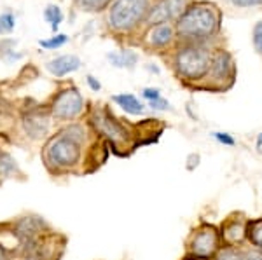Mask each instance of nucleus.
I'll use <instances>...</instances> for the list:
<instances>
[{"label":"nucleus","instance_id":"nucleus-1","mask_svg":"<svg viewBox=\"0 0 262 260\" xmlns=\"http://www.w3.org/2000/svg\"><path fill=\"white\" fill-rule=\"evenodd\" d=\"M222 11L212 2H194L185 7L175 23L177 37L182 42H210L219 35Z\"/></svg>","mask_w":262,"mask_h":260},{"label":"nucleus","instance_id":"nucleus-2","mask_svg":"<svg viewBox=\"0 0 262 260\" xmlns=\"http://www.w3.org/2000/svg\"><path fill=\"white\" fill-rule=\"evenodd\" d=\"M215 48L208 42H182L173 54V70L185 84H205Z\"/></svg>","mask_w":262,"mask_h":260},{"label":"nucleus","instance_id":"nucleus-3","mask_svg":"<svg viewBox=\"0 0 262 260\" xmlns=\"http://www.w3.org/2000/svg\"><path fill=\"white\" fill-rule=\"evenodd\" d=\"M82 149L79 144L70 140L63 133L58 131L56 135L49 136L42 147V161L49 173L65 175L75 171L82 162Z\"/></svg>","mask_w":262,"mask_h":260},{"label":"nucleus","instance_id":"nucleus-4","mask_svg":"<svg viewBox=\"0 0 262 260\" xmlns=\"http://www.w3.org/2000/svg\"><path fill=\"white\" fill-rule=\"evenodd\" d=\"M185 248L182 257L191 260H213L219 250L222 248L221 229L217 224L200 220L194 225L185 240Z\"/></svg>","mask_w":262,"mask_h":260},{"label":"nucleus","instance_id":"nucleus-5","mask_svg":"<svg viewBox=\"0 0 262 260\" xmlns=\"http://www.w3.org/2000/svg\"><path fill=\"white\" fill-rule=\"evenodd\" d=\"M150 0H112L108 6V27L117 33H128L145 21Z\"/></svg>","mask_w":262,"mask_h":260},{"label":"nucleus","instance_id":"nucleus-6","mask_svg":"<svg viewBox=\"0 0 262 260\" xmlns=\"http://www.w3.org/2000/svg\"><path fill=\"white\" fill-rule=\"evenodd\" d=\"M90 124L96 131V135L103 138L114 150L126 147L133 138V133L117 117H114V114H111L107 108L96 107L90 115Z\"/></svg>","mask_w":262,"mask_h":260},{"label":"nucleus","instance_id":"nucleus-7","mask_svg":"<svg viewBox=\"0 0 262 260\" xmlns=\"http://www.w3.org/2000/svg\"><path fill=\"white\" fill-rule=\"evenodd\" d=\"M234 81H236V63L232 54L222 48L215 49L210 74L206 77L205 84L200 86V89L222 93V91L231 89Z\"/></svg>","mask_w":262,"mask_h":260},{"label":"nucleus","instance_id":"nucleus-8","mask_svg":"<svg viewBox=\"0 0 262 260\" xmlns=\"http://www.w3.org/2000/svg\"><path fill=\"white\" fill-rule=\"evenodd\" d=\"M84 107H86V102H84L82 94L79 93L77 87L70 86V87H65V89L58 91L56 96L53 98L49 112H51L53 121L69 124V123L77 121L79 117L84 114Z\"/></svg>","mask_w":262,"mask_h":260},{"label":"nucleus","instance_id":"nucleus-9","mask_svg":"<svg viewBox=\"0 0 262 260\" xmlns=\"http://www.w3.org/2000/svg\"><path fill=\"white\" fill-rule=\"evenodd\" d=\"M250 217L245 211H231L229 215L219 224L224 246H247V225Z\"/></svg>","mask_w":262,"mask_h":260},{"label":"nucleus","instance_id":"nucleus-10","mask_svg":"<svg viewBox=\"0 0 262 260\" xmlns=\"http://www.w3.org/2000/svg\"><path fill=\"white\" fill-rule=\"evenodd\" d=\"M51 112L42 110L40 107L30 108L28 112H25L21 117V126H23V131L30 140L39 141L48 138L49 129H51Z\"/></svg>","mask_w":262,"mask_h":260},{"label":"nucleus","instance_id":"nucleus-11","mask_svg":"<svg viewBox=\"0 0 262 260\" xmlns=\"http://www.w3.org/2000/svg\"><path fill=\"white\" fill-rule=\"evenodd\" d=\"M49 224L40 215H25L16 222H12L11 232L18 240V243H23L46 236L49 232Z\"/></svg>","mask_w":262,"mask_h":260},{"label":"nucleus","instance_id":"nucleus-12","mask_svg":"<svg viewBox=\"0 0 262 260\" xmlns=\"http://www.w3.org/2000/svg\"><path fill=\"white\" fill-rule=\"evenodd\" d=\"M187 2L185 0H158L147 12L145 23L149 27L163 23H171L180 18V14L185 11Z\"/></svg>","mask_w":262,"mask_h":260},{"label":"nucleus","instance_id":"nucleus-13","mask_svg":"<svg viewBox=\"0 0 262 260\" xmlns=\"http://www.w3.org/2000/svg\"><path fill=\"white\" fill-rule=\"evenodd\" d=\"M177 37L175 27L171 23H163V25H154V27H149V32L145 35V42L150 49H166L173 44Z\"/></svg>","mask_w":262,"mask_h":260},{"label":"nucleus","instance_id":"nucleus-14","mask_svg":"<svg viewBox=\"0 0 262 260\" xmlns=\"http://www.w3.org/2000/svg\"><path fill=\"white\" fill-rule=\"evenodd\" d=\"M81 65H82V61L79 56H75V54H63V56H58V58H54V60L48 61L46 68H48L54 77L61 79V77H65V75L77 72V70L81 68Z\"/></svg>","mask_w":262,"mask_h":260},{"label":"nucleus","instance_id":"nucleus-15","mask_svg":"<svg viewBox=\"0 0 262 260\" xmlns=\"http://www.w3.org/2000/svg\"><path fill=\"white\" fill-rule=\"evenodd\" d=\"M112 102L121 108L122 112L129 115H143L145 114V105L137 98L133 93H119L112 96Z\"/></svg>","mask_w":262,"mask_h":260},{"label":"nucleus","instance_id":"nucleus-16","mask_svg":"<svg viewBox=\"0 0 262 260\" xmlns=\"http://www.w3.org/2000/svg\"><path fill=\"white\" fill-rule=\"evenodd\" d=\"M21 177H23V171H21L16 157L7 152V150L0 149V182Z\"/></svg>","mask_w":262,"mask_h":260},{"label":"nucleus","instance_id":"nucleus-17","mask_svg":"<svg viewBox=\"0 0 262 260\" xmlns=\"http://www.w3.org/2000/svg\"><path fill=\"white\" fill-rule=\"evenodd\" d=\"M107 60L116 68H135L138 63V54L131 49H124V51H112L107 54Z\"/></svg>","mask_w":262,"mask_h":260},{"label":"nucleus","instance_id":"nucleus-18","mask_svg":"<svg viewBox=\"0 0 262 260\" xmlns=\"http://www.w3.org/2000/svg\"><path fill=\"white\" fill-rule=\"evenodd\" d=\"M247 246L262 253V217L248 219L247 225Z\"/></svg>","mask_w":262,"mask_h":260},{"label":"nucleus","instance_id":"nucleus-19","mask_svg":"<svg viewBox=\"0 0 262 260\" xmlns=\"http://www.w3.org/2000/svg\"><path fill=\"white\" fill-rule=\"evenodd\" d=\"M60 133L69 136L70 140H74L75 144H79L81 147L86 145V141H88V128L81 123H69L65 128L60 129Z\"/></svg>","mask_w":262,"mask_h":260},{"label":"nucleus","instance_id":"nucleus-20","mask_svg":"<svg viewBox=\"0 0 262 260\" xmlns=\"http://www.w3.org/2000/svg\"><path fill=\"white\" fill-rule=\"evenodd\" d=\"M243 248H238V246H222L213 260H245Z\"/></svg>","mask_w":262,"mask_h":260},{"label":"nucleus","instance_id":"nucleus-21","mask_svg":"<svg viewBox=\"0 0 262 260\" xmlns=\"http://www.w3.org/2000/svg\"><path fill=\"white\" fill-rule=\"evenodd\" d=\"M44 18L51 25V30L56 32L58 27L63 23V12L58 6H48V9L44 11Z\"/></svg>","mask_w":262,"mask_h":260},{"label":"nucleus","instance_id":"nucleus-22","mask_svg":"<svg viewBox=\"0 0 262 260\" xmlns=\"http://www.w3.org/2000/svg\"><path fill=\"white\" fill-rule=\"evenodd\" d=\"M111 4L112 0H77V6L88 12H100L103 9H108Z\"/></svg>","mask_w":262,"mask_h":260},{"label":"nucleus","instance_id":"nucleus-23","mask_svg":"<svg viewBox=\"0 0 262 260\" xmlns=\"http://www.w3.org/2000/svg\"><path fill=\"white\" fill-rule=\"evenodd\" d=\"M67 42H69V37H67L65 33H58V35L51 37V39L40 40L39 45L44 49H58V48H61V45H65Z\"/></svg>","mask_w":262,"mask_h":260},{"label":"nucleus","instance_id":"nucleus-24","mask_svg":"<svg viewBox=\"0 0 262 260\" xmlns=\"http://www.w3.org/2000/svg\"><path fill=\"white\" fill-rule=\"evenodd\" d=\"M16 27V18L12 12H4L0 14V35H6L11 33Z\"/></svg>","mask_w":262,"mask_h":260},{"label":"nucleus","instance_id":"nucleus-25","mask_svg":"<svg viewBox=\"0 0 262 260\" xmlns=\"http://www.w3.org/2000/svg\"><path fill=\"white\" fill-rule=\"evenodd\" d=\"M210 136H212L219 145H224V147H236V144H238L236 138L227 131H212Z\"/></svg>","mask_w":262,"mask_h":260},{"label":"nucleus","instance_id":"nucleus-26","mask_svg":"<svg viewBox=\"0 0 262 260\" xmlns=\"http://www.w3.org/2000/svg\"><path fill=\"white\" fill-rule=\"evenodd\" d=\"M252 44H253V49L257 51V54L262 56V19L257 21L255 27L252 30Z\"/></svg>","mask_w":262,"mask_h":260},{"label":"nucleus","instance_id":"nucleus-27","mask_svg":"<svg viewBox=\"0 0 262 260\" xmlns=\"http://www.w3.org/2000/svg\"><path fill=\"white\" fill-rule=\"evenodd\" d=\"M161 89L159 87H143L142 89V98L145 100L147 103L149 102H154V100L161 98Z\"/></svg>","mask_w":262,"mask_h":260},{"label":"nucleus","instance_id":"nucleus-28","mask_svg":"<svg viewBox=\"0 0 262 260\" xmlns=\"http://www.w3.org/2000/svg\"><path fill=\"white\" fill-rule=\"evenodd\" d=\"M149 107L152 108V110H156V112H166V110H171V103L168 102L166 98H158V100H154V102H149Z\"/></svg>","mask_w":262,"mask_h":260},{"label":"nucleus","instance_id":"nucleus-29","mask_svg":"<svg viewBox=\"0 0 262 260\" xmlns=\"http://www.w3.org/2000/svg\"><path fill=\"white\" fill-rule=\"evenodd\" d=\"M200 162H201V156L196 152H192V154H189L187 159H185V168H187V171H194L198 166H200Z\"/></svg>","mask_w":262,"mask_h":260},{"label":"nucleus","instance_id":"nucleus-30","mask_svg":"<svg viewBox=\"0 0 262 260\" xmlns=\"http://www.w3.org/2000/svg\"><path fill=\"white\" fill-rule=\"evenodd\" d=\"M86 84L91 91H95V93H100L101 91V82L95 77V75H91V74L86 75Z\"/></svg>","mask_w":262,"mask_h":260},{"label":"nucleus","instance_id":"nucleus-31","mask_svg":"<svg viewBox=\"0 0 262 260\" xmlns=\"http://www.w3.org/2000/svg\"><path fill=\"white\" fill-rule=\"evenodd\" d=\"M243 253H245V260H262V253H260V251L253 250V248H250V246H245Z\"/></svg>","mask_w":262,"mask_h":260},{"label":"nucleus","instance_id":"nucleus-32","mask_svg":"<svg viewBox=\"0 0 262 260\" xmlns=\"http://www.w3.org/2000/svg\"><path fill=\"white\" fill-rule=\"evenodd\" d=\"M236 7H255V6H260L262 0H231Z\"/></svg>","mask_w":262,"mask_h":260},{"label":"nucleus","instance_id":"nucleus-33","mask_svg":"<svg viewBox=\"0 0 262 260\" xmlns=\"http://www.w3.org/2000/svg\"><path fill=\"white\" fill-rule=\"evenodd\" d=\"M14 253H18V251H12L0 243V260H14Z\"/></svg>","mask_w":262,"mask_h":260},{"label":"nucleus","instance_id":"nucleus-34","mask_svg":"<svg viewBox=\"0 0 262 260\" xmlns=\"http://www.w3.org/2000/svg\"><path fill=\"white\" fill-rule=\"evenodd\" d=\"M255 152L257 154H260L262 156V131L257 135V138H255Z\"/></svg>","mask_w":262,"mask_h":260},{"label":"nucleus","instance_id":"nucleus-35","mask_svg":"<svg viewBox=\"0 0 262 260\" xmlns=\"http://www.w3.org/2000/svg\"><path fill=\"white\" fill-rule=\"evenodd\" d=\"M180 260H191V258H185V257H182Z\"/></svg>","mask_w":262,"mask_h":260},{"label":"nucleus","instance_id":"nucleus-36","mask_svg":"<svg viewBox=\"0 0 262 260\" xmlns=\"http://www.w3.org/2000/svg\"><path fill=\"white\" fill-rule=\"evenodd\" d=\"M0 183H2V182H0Z\"/></svg>","mask_w":262,"mask_h":260}]
</instances>
